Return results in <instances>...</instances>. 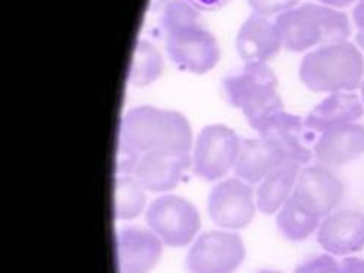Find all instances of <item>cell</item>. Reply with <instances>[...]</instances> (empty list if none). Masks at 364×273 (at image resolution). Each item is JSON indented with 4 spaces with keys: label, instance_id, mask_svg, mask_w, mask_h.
<instances>
[{
    "label": "cell",
    "instance_id": "obj_1",
    "mask_svg": "<svg viewBox=\"0 0 364 273\" xmlns=\"http://www.w3.org/2000/svg\"><path fill=\"white\" fill-rule=\"evenodd\" d=\"M118 141L140 156L149 151H191L193 131L176 110L153 106L129 109L121 119Z\"/></svg>",
    "mask_w": 364,
    "mask_h": 273
},
{
    "label": "cell",
    "instance_id": "obj_2",
    "mask_svg": "<svg viewBox=\"0 0 364 273\" xmlns=\"http://www.w3.org/2000/svg\"><path fill=\"white\" fill-rule=\"evenodd\" d=\"M282 48L301 53L313 48L348 41L351 27L348 16L335 8L304 4L275 19Z\"/></svg>",
    "mask_w": 364,
    "mask_h": 273
},
{
    "label": "cell",
    "instance_id": "obj_3",
    "mask_svg": "<svg viewBox=\"0 0 364 273\" xmlns=\"http://www.w3.org/2000/svg\"><path fill=\"white\" fill-rule=\"evenodd\" d=\"M299 75L316 93H350L364 81V58L350 41L322 46L303 58Z\"/></svg>",
    "mask_w": 364,
    "mask_h": 273
},
{
    "label": "cell",
    "instance_id": "obj_4",
    "mask_svg": "<svg viewBox=\"0 0 364 273\" xmlns=\"http://www.w3.org/2000/svg\"><path fill=\"white\" fill-rule=\"evenodd\" d=\"M223 93L228 103L242 112L250 127L284 110L278 77L267 63H244L240 73L223 80Z\"/></svg>",
    "mask_w": 364,
    "mask_h": 273
},
{
    "label": "cell",
    "instance_id": "obj_5",
    "mask_svg": "<svg viewBox=\"0 0 364 273\" xmlns=\"http://www.w3.org/2000/svg\"><path fill=\"white\" fill-rule=\"evenodd\" d=\"M146 222L165 247L182 248L194 242L200 228V213L193 203L184 197L165 194L150 203Z\"/></svg>",
    "mask_w": 364,
    "mask_h": 273
},
{
    "label": "cell",
    "instance_id": "obj_6",
    "mask_svg": "<svg viewBox=\"0 0 364 273\" xmlns=\"http://www.w3.org/2000/svg\"><path fill=\"white\" fill-rule=\"evenodd\" d=\"M241 139L230 127H204L193 147V171L204 181H219L234 171Z\"/></svg>",
    "mask_w": 364,
    "mask_h": 273
},
{
    "label": "cell",
    "instance_id": "obj_7",
    "mask_svg": "<svg viewBox=\"0 0 364 273\" xmlns=\"http://www.w3.org/2000/svg\"><path fill=\"white\" fill-rule=\"evenodd\" d=\"M244 259L242 238L234 231L216 230L194 240L186 266L188 273H235Z\"/></svg>",
    "mask_w": 364,
    "mask_h": 273
},
{
    "label": "cell",
    "instance_id": "obj_8",
    "mask_svg": "<svg viewBox=\"0 0 364 273\" xmlns=\"http://www.w3.org/2000/svg\"><path fill=\"white\" fill-rule=\"evenodd\" d=\"M257 210L252 186L240 178L219 181L208 197V212L213 223L226 231H240L253 222Z\"/></svg>",
    "mask_w": 364,
    "mask_h": 273
},
{
    "label": "cell",
    "instance_id": "obj_9",
    "mask_svg": "<svg viewBox=\"0 0 364 273\" xmlns=\"http://www.w3.org/2000/svg\"><path fill=\"white\" fill-rule=\"evenodd\" d=\"M165 43L169 59L179 70L196 75L210 73L220 59L219 43L206 26L171 33Z\"/></svg>",
    "mask_w": 364,
    "mask_h": 273
},
{
    "label": "cell",
    "instance_id": "obj_10",
    "mask_svg": "<svg viewBox=\"0 0 364 273\" xmlns=\"http://www.w3.org/2000/svg\"><path fill=\"white\" fill-rule=\"evenodd\" d=\"M275 149L284 161L307 165L314 157L313 149L309 146V131L304 119L285 110L273 113L252 127Z\"/></svg>",
    "mask_w": 364,
    "mask_h": 273
},
{
    "label": "cell",
    "instance_id": "obj_11",
    "mask_svg": "<svg viewBox=\"0 0 364 273\" xmlns=\"http://www.w3.org/2000/svg\"><path fill=\"white\" fill-rule=\"evenodd\" d=\"M344 184L332 171L321 164L301 169L292 197L301 206L318 216L326 218L343 201Z\"/></svg>",
    "mask_w": 364,
    "mask_h": 273
},
{
    "label": "cell",
    "instance_id": "obj_12",
    "mask_svg": "<svg viewBox=\"0 0 364 273\" xmlns=\"http://www.w3.org/2000/svg\"><path fill=\"white\" fill-rule=\"evenodd\" d=\"M164 247L161 238L150 230L122 228L115 235L118 273H150L161 260Z\"/></svg>",
    "mask_w": 364,
    "mask_h": 273
},
{
    "label": "cell",
    "instance_id": "obj_13",
    "mask_svg": "<svg viewBox=\"0 0 364 273\" xmlns=\"http://www.w3.org/2000/svg\"><path fill=\"white\" fill-rule=\"evenodd\" d=\"M193 166L188 151H149L141 154L132 176L151 193H168Z\"/></svg>",
    "mask_w": 364,
    "mask_h": 273
},
{
    "label": "cell",
    "instance_id": "obj_14",
    "mask_svg": "<svg viewBox=\"0 0 364 273\" xmlns=\"http://www.w3.org/2000/svg\"><path fill=\"white\" fill-rule=\"evenodd\" d=\"M317 242L332 256H348L364 248V213L341 209L328 215L317 230Z\"/></svg>",
    "mask_w": 364,
    "mask_h": 273
},
{
    "label": "cell",
    "instance_id": "obj_15",
    "mask_svg": "<svg viewBox=\"0 0 364 273\" xmlns=\"http://www.w3.org/2000/svg\"><path fill=\"white\" fill-rule=\"evenodd\" d=\"M317 164L339 168L364 154V125L351 122L335 125L318 135L313 146Z\"/></svg>",
    "mask_w": 364,
    "mask_h": 273
},
{
    "label": "cell",
    "instance_id": "obj_16",
    "mask_svg": "<svg viewBox=\"0 0 364 273\" xmlns=\"http://www.w3.org/2000/svg\"><path fill=\"white\" fill-rule=\"evenodd\" d=\"M235 49L244 63H267L282 49L277 24L266 16L252 14L238 30Z\"/></svg>",
    "mask_w": 364,
    "mask_h": 273
},
{
    "label": "cell",
    "instance_id": "obj_17",
    "mask_svg": "<svg viewBox=\"0 0 364 273\" xmlns=\"http://www.w3.org/2000/svg\"><path fill=\"white\" fill-rule=\"evenodd\" d=\"M363 115V100H360L354 93L343 91V93H332L314 106L304 119V125L309 132L321 135L323 131L335 125L355 122Z\"/></svg>",
    "mask_w": 364,
    "mask_h": 273
},
{
    "label": "cell",
    "instance_id": "obj_18",
    "mask_svg": "<svg viewBox=\"0 0 364 273\" xmlns=\"http://www.w3.org/2000/svg\"><path fill=\"white\" fill-rule=\"evenodd\" d=\"M301 165L282 161L259 184L256 191L257 210L263 215H275L292 196Z\"/></svg>",
    "mask_w": 364,
    "mask_h": 273
},
{
    "label": "cell",
    "instance_id": "obj_19",
    "mask_svg": "<svg viewBox=\"0 0 364 273\" xmlns=\"http://www.w3.org/2000/svg\"><path fill=\"white\" fill-rule=\"evenodd\" d=\"M282 161L284 159L279 153L262 136L259 139H241L234 173L250 186L260 184L263 178Z\"/></svg>",
    "mask_w": 364,
    "mask_h": 273
},
{
    "label": "cell",
    "instance_id": "obj_20",
    "mask_svg": "<svg viewBox=\"0 0 364 273\" xmlns=\"http://www.w3.org/2000/svg\"><path fill=\"white\" fill-rule=\"evenodd\" d=\"M147 204V190L132 175H117L113 179V218L131 220L139 218Z\"/></svg>",
    "mask_w": 364,
    "mask_h": 273
},
{
    "label": "cell",
    "instance_id": "obj_21",
    "mask_svg": "<svg viewBox=\"0 0 364 273\" xmlns=\"http://www.w3.org/2000/svg\"><path fill=\"white\" fill-rule=\"evenodd\" d=\"M321 219L322 218L307 212L301 204L291 196L277 215V225L279 232L288 241L301 242L318 230V226L322 223Z\"/></svg>",
    "mask_w": 364,
    "mask_h": 273
},
{
    "label": "cell",
    "instance_id": "obj_22",
    "mask_svg": "<svg viewBox=\"0 0 364 273\" xmlns=\"http://www.w3.org/2000/svg\"><path fill=\"white\" fill-rule=\"evenodd\" d=\"M164 73L162 53L153 43L140 38L134 48L128 71V82L134 87H147L161 78Z\"/></svg>",
    "mask_w": 364,
    "mask_h": 273
},
{
    "label": "cell",
    "instance_id": "obj_23",
    "mask_svg": "<svg viewBox=\"0 0 364 273\" xmlns=\"http://www.w3.org/2000/svg\"><path fill=\"white\" fill-rule=\"evenodd\" d=\"M200 12L201 11L190 5L187 0H172L161 11L159 27L164 36L193 27H203L204 22Z\"/></svg>",
    "mask_w": 364,
    "mask_h": 273
},
{
    "label": "cell",
    "instance_id": "obj_24",
    "mask_svg": "<svg viewBox=\"0 0 364 273\" xmlns=\"http://www.w3.org/2000/svg\"><path fill=\"white\" fill-rule=\"evenodd\" d=\"M253 14L260 16H279L284 12H288L297 8L300 0H247Z\"/></svg>",
    "mask_w": 364,
    "mask_h": 273
},
{
    "label": "cell",
    "instance_id": "obj_25",
    "mask_svg": "<svg viewBox=\"0 0 364 273\" xmlns=\"http://www.w3.org/2000/svg\"><path fill=\"white\" fill-rule=\"evenodd\" d=\"M294 273H343L341 263L332 255H318L299 264Z\"/></svg>",
    "mask_w": 364,
    "mask_h": 273
},
{
    "label": "cell",
    "instance_id": "obj_26",
    "mask_svg": "<svg viewBox=\"0 0 364 273\" xmlns=\"http://www.w3.org/2000/svg\"><path fill=\"white\" fill-rule=\"evenodd\" d=\"M190 5H193L194 8H197L198 11H219L222 8H225L231 0H187Z\"/></svg>",
    "mask_w": 364,
    "mask_h": 273
},
{
    "label": "cell",
    "instance_id": "obj_27",
    "mask_svg": "<svg viewBox=\"0 0 364 273\" xmlns=\"http://www.w3.org/2000/svg\"><path fill=\"white\" fill-rule=\"evenodd\" d=\"M343 273H364V260L354 256H347L341 262Z\"/></svg>",
    "mask_w": 364,
    "mask_h": 273
},
{
    "label": "cell",
    "instance_id": "obj_28",
    "mask_svg": "<svg viewBox=\"0 0 364 273\" xmlns=\"http://www.w3.org/2000/svg\"><path fill=\"white\" fill-rule=\"evenodd\" d=\"M353 18H354V24L357 28L361 31L364 30V0H358V4L355 5L353 11Z\"/></svg>",
    "mask_w": 364,
    "mask_h": 273
},
{
    "label": "cell",
    "instance_id": "obj_29",
    "mask_svg": "<svg viewBox=\"0 0 364 273\" xmlns=\"http://www.w3.org/2000/svg\"><path fill=\"white\" fill-rule=\"evenodd\" d=\"M318 4H322L325 6H331L335 9H341V8H347L351 4H354L355 0H317Z\"/></svg>",
    "mask_w": 364,
    "mask_h": 273
},
{
    "label": "cell",
    "instance_id": "obj_30",
    "mask_svg": "<svg viewBox=\"0 0 364 273\" xmlns=\"http://www.w3.org/2000/svg\"><path fill=\"white\" fill-rule=\"evenodd\" d=\"M169 2H172V0H151L150 9L151 11H162Z\"/></svg>",
    "mask_w": 364,
    "mask_h": 273
},
{
    "label": "cell",
    "instance_id": "obj_31",
    "mask_svg": "<svg viewBox=\"0 0 364 273\" xmlns=\"http://www.w3.org/2000/svg\"><path fill=\"white\" fill-rule=\"evenodd\" d=\"M355 43H357L358 48L364 52V30L358 31V34L355 36Z\"/></svg>",
    "mask_w": 364,
    "mask_h": 273
},
{
    "label": "cell",
    "instance_id": "obj_32",
    "mask_svg": "<svg viewBox=\"0 0 364 273\" xmlns=\"http://www.w3.org/2000/svg\"><path fill=\"white\" fill-rule=\"evenodd\" d=\"M257 273H282V272H277V270H260Z\"/></svg>",
    "mask_w": 364,
    "mask_h": 273
},
{
    "label": "cell",
    "instance_id": "obj_33",
    "mask_svg": "<svg viewBox=\"0 0 364 273\" xmlns=\"http://www.w3.org/2000/svg\"><path fill=\"white\" fill-rule=\"evenodd\" d=\"M361 100H363V105H364V81L361 84Z\"/></svg>",
    "mask_w": 364,
    "mask_h": 273
}]
</instances>
